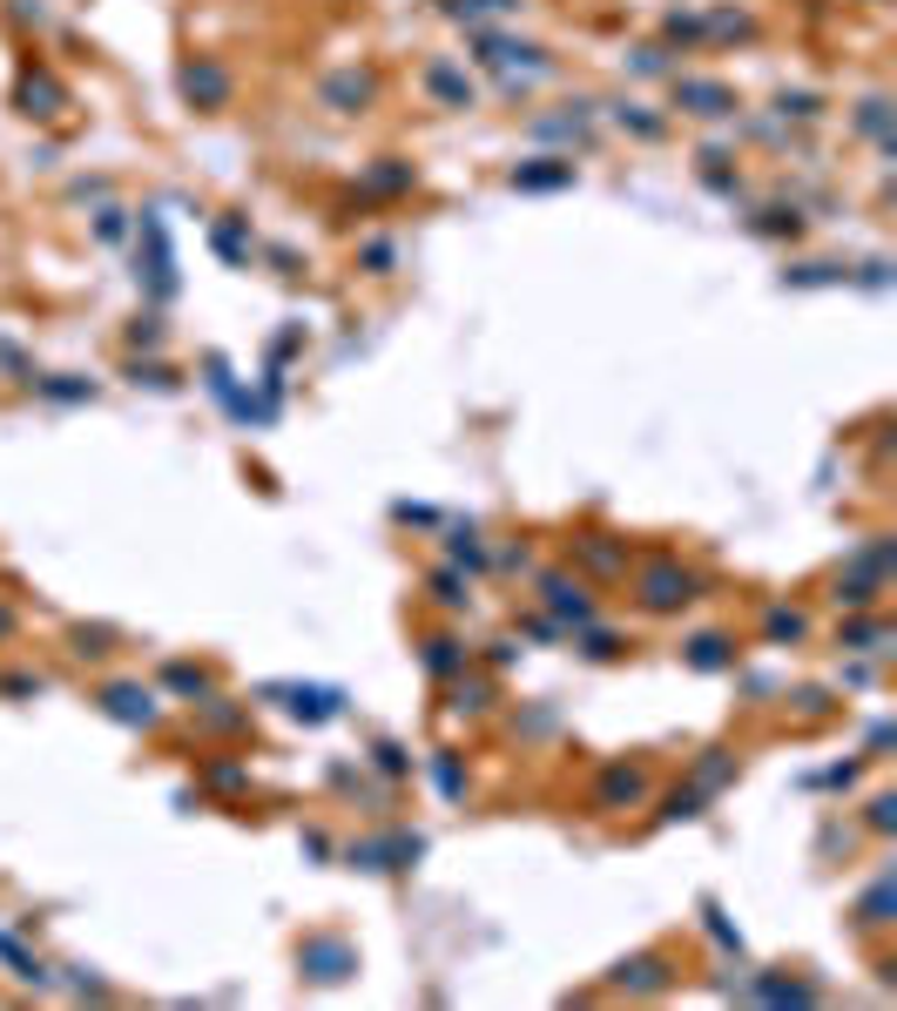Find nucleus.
I'll list each match as a JSON object with an SVG mask.
<instances>
[{
	"label": "nucleus",
	"instance_id": "obj_58",
	"mask_svg": "<svg viewBox=\"0 0 897 1011\" xmlns=\"http://www.w3.org/2000/svg\"><path fill=\"white\" fill-rule=\"evenodd\" d=\"M634 74H669V48H634Z\"/></svg>",
	"mask_w": 897,
	"mask_h": 1011
},
{
	"label": "nucleus",
	"instance_id": "obj_11",
	"mask_svg": "<svg viewBox=\"0 0 897 1011\" xmlns=\"http://www.w3.org/2000/svg\"><path fill=\"white\" fill-rule=\"evenodd\" d=\"M419 89H426V102H432V109H446V115L479 109V81L466 74V61H459V54H426V61H419Z\"/></svg>",
	"mask_w": 897,
	"mask_h": 1011
},
{
	"label": "nucleus",
	"instance_id": "obj_17",
	"mask_svg": "<svg viewBox=\"0 0 897 1011\" xmlns=\"http://www.w3.org/2000/svg\"><path fill=\"white\" fill-rule=\"evenodd\" d=\"M736 661H743V641L728 627H702V634L682 641V667H695V674H728Z\"/></svg>",
	"mask_w": 897,
	"mask_h": 1011
},
{
	"label": "nucleus",
	"instance_id": "obj_1",
	"mask_svg": "<svg viewBox=\"0 0 897 1011\" xmlns=\"http://www.w3.org/2000/svg\"><path fill=\"white\" fill-rule=\"evenodd\" d=\"M628 601H634V614H648V621H675V614H689V607H702V601H709V580H702L689 560L655 553V560H641V566H634Z\"/></svg>",
	"mask_w": 897,
	"mask_h": 1011
},
{
	"label": "nucleus",
	"instance_id": "obj_63",
	"mask_svg": "<svg viewBox=\"0 0 897 1011\" xmlns=\"http://www.w3.org/2000/svg\"><path fill=\"white\" fill-rule=\"evenodd\" d=\"M14 627H21V621H14V607H8V601H0V641H8Z\"/></svg>",
	"mask_w": 897,
	"mask_h": 1011
},
{
	"label": "nucleus",
	"instance_id": "obj_10",
	"mask_svg": "<svg viewBox=\"0 0 897 1011\" xmlns=\"http://www.w3.org/2000/svg\"><path fill=\"white\" fill-rule=\"evenodd\" d=\"M358 971V944L345 931H310L297 938V978L304 984H345Z\"/></svg>",
	"mask_w": 897,
	"mask_h": 1011
},
{
	"label": "nucleus",
	"instance_id": "obj_47",
	"mask_svg": "<svg viewBox=\"0 0 897 1011\" xmlns=\"http://www.w3.org/2000/svg\"><path fill=\"white\" fill-rule=\"evenodd\" d=\"M109 641H115L109 627H74V634H68V654H74V661H109V654H115Z\"/></svg>",
	"mask_w": 897,
	"mask_h": 1011
},
{
	"label": "nucleus",
	"instance_id": "obj_37",
	"mask_svg": "<svg viewBox=\"0 0 897 1011\" xmlns=\"http://www.w3.org/2000/svg\"><path fill=\"white\" fill-rule=\"evenodd\" d=\"M28 385H34L48 405H89V398H95V385H89V378H68V371H54V378H28Z\"/></svg>",
	"mask_w": 897,
	"mask_h": 1011
},
{
	"label": "nucleus",
	"instance_id": "obj_54",
	"mask_svg": "<svg viewBox=\"0 0 897 1011\" xmlns=\"http://www.w3.org/2000/svg\"><path fill=\"white\" fill-rule=\"evenodd\" d=\"M864 769H870V755H864V763H837V769H824V776H817V789H857V783H864Z\"/></svg>",
	"mask_w": 897,
	"mask_h": 1011
},
{
	"label": "nucleus",
	"instance_id": "obj_9",
	"mask_svg": "<svg viewBox=\"0 0 897 1011\" xmlns=\"http://www.w3.org/2000/svg\"><path fill=\"white\" fill-rule=\"evenodd\" d=\"M675 978H682L675 951L648 944V951H634V958H621V964L608 971V991H614V998H662V991H675Z\"/></svg>",
	"mask_w": 897,
	"mask_h": 1011
},
{
	"label": "nucleus",
	"instance_id": "obj_25",
	"mask_svg": "<svg viewBox=\"0 0 897 1011\" xmlns=\"http://www.w3.org/2000/svg\"><path fill=\"white\" fill-rule=\"evenodd\" d=\"M533 135H540V142H588V135H594V109H588V102H567L560 115H533Z\"/></svg>",
	"mask_w": 897,
	"mask_h": 1011
},
{
	"label": "nucleus",
	"instance_id": "obj_28",
	"mask_svg": "<svg viewBox=\"0 0 897 1011\" xmlns=\"http://www.w3.org/2000/svg\"><path fill=\"white\" fill-rule=\"evenodd\" d=\"M756 14L750 8H709L702 14V41H756Z\"/></svg>",
	"mask_w": 897,
	"mask_h": 1011
},
{
	"label": "nucleus",
	"instance_id": "obj_23",
	"mask_svg": "<svg viewBox=\"0 0 897 1011\" xmlns=\"http://www.w3.org/2000/svg\"><path fill=\"white\" fill-rule=\"evenodd\" d=\"M446 566H459V573H486V566H493V547H486L479 540V527L466 520V527H446Z\"/></svg>",
	"mask_w": 897,
	"mask_h": 1011
},
{
	"label": "nucleus",
	"instance_id": "obj_27",
	"mask_svg": "<svg viewBox=\"0 0 897 1011\" xmlns=\"http://www.w3.org/2000/svg\"><path fill=\"white\" fill-rule=\"evenodd\" d=\"M648 809H655V823H695V816L709 809V796H702L695 783H675V789H655V796H648Z\"/></svg>",
	"mask_w": 897,
	"mask_h": 1011
},
{
	"label": "nucleus",
	"instance_id": "obj_5",
	"mask_svg": "<svg viewBox=\"0 0 897 1011\" xmlns=\"http://www.w3.org/2000/svg\"><path fill=\"white\" fill-rule=\"evenodd\" d=\"M135 277L149 284L155 304H170L176 297V243H170V223H162V210H142L135 216Z\"/></svg>",
	"mask_w": 897,
	"mask_h": 1011
},
{
	"label": "nucleus",
	"instance_id": "obj_22",
	"mask_svg": "<svg viewBox=\"0 0 897 1011\" xmlns=\"http://www.w3.org/2000/svg\"><path fill=\"white\" fill-rule=\"evenodd\" d=\"M162 695H176V702H203V695H216V674L203 667V661H162V682H155Z\"/></svg>",
	"mask_w": 897,
	"mask_h": 1011
},
{
	"label": "nucleus",
	"instance_id": "obj_56",
	"mask_svg": "<svg viewBox=\"0 0 897 1011\" xmlns=\"http://www.w3.org/2000/svg\"><path fill=\"white\" fill-rule=\"evenodd\" d=\"M776 115H783V122H789V115H796V122H817V115H824V102H817V95H783V102H776Z\"/></svg>",
	"mask_w": 897,
	"mask_h": 1011
},
{
	"label": "nucleus",
	"instance_id": "obj_34",
	"mask_svg": "<svg viewBox=\"0 0 897 1011\" xmlns=\"http://www.w3.org/2000/svg\"><path fill=\"white\" fill-rule=\"evenodd\" d=\"M452 715H486V708H493V682H479V674L466 667V674H452Z\"/></svg>",
	"mask_w": 897,
	"mask_h": 1011
},
{
	"label": "nucleus",
	"instance_id": "obj_35",
	"mask_svg": "<svg viewBox=\"0 0 897 1011\" xmlns=\"http://www.w3.org/2000/svg\"><path fill=\"white\" fill-rule=\"evenodd\" d=\"M574 647H581L588 661H621V654H628V634H614V627L588 621V627H574Z\"/></svg>",
	"mask_w": 897,
	"mask_h": 1011
},
{
	"label": "nucleus",
	"instance_id": "obj_18",
	"mask_svg": "<svg viewBox=\"0 0 897 1011\" xmlns=\"http://www.w3.org/2000/svg\"><path fill=\"white\" fill-rule=\"evenodd\" d=\"M419 667L432 674V682H452V674L472 667V647H466L452 627H432V634H419Z\"/></svg>",
	"mask_w": 897,
	"mask_h": 1011
},
{
	"label": "nucleus",
	"instance_id": "obj_29",
	"mask_svg": "<svg viewBox=\"0 0 897 1011\" xmlns=\"http://www.w3.org/2000/svg\"><path fill=\"white\" fill-rule=\"evenodd\" d=\"M432 607H446V614H466L472 607V573H459V566H432Z\"/></svg>",
	"mask_w": 897,
	"mask_h": 1011
},
{
	"label": "nucleus",
	"instance_id": "obj_45",
	"mask_svg": "<svg viewBox=\"0 0 897 1011\" xmlns=\"http://www.w3.org/2000/svg\"><path fill=\"white\" fill-rule=\"evenodd\" d=\"M439 8H446L452 21H466V28H479L486 14H520V0H439Z\"/></svg>",
	"mask_w": 897,
	"mask_h": 1011
},
{
	"label": "nucleus",
	"instance_id": "obj_61",
	"mask_svg": "<svg viewBox=\"0 0 897 1011\" xmlns=\"http://www.w3.org/2000/svg\"><path fill=\"white\" fill-rule=\"evenodd\" d=\"M486 647H493V654H486L493 667H513V654H520V641H486Z\"/></svg>",
	"mask_w": 897,
	"mask_h": 1011
},
{
	"label": "nucleus",
	"instance_id": "obj_50",
	"mask_svg": "<svg viewBox=\"0 0 897 1011\" xmlns=\"http://www.w3.org/2000/svg\"><path fill=\"white\" fill-rule=\"evenodd\" d=\"M864 829H870V836H897V796H890V789H877V796L864 803Z\"/></svg>",
	"mask_w": 897,
	"mask_h": 1011
},
{
	"label": "nucleus",
	"instance_id": "obj_2",
	"mask_svg": "<svg viewBox=\"0 0 897 1011\" xmlns=\"http://www.w3.org/2000/svg\"><path fill=\"white\" fill-rule=\"evenodd\" d=\"M472 61L493 74L507 95H520V89H533V81L553 74V54L540 41H513V34H472Z\"/></svg>",
	"mask_w": 897,
	"mask_h": 1011
},
{
	"label": "nucleus",
	"instance_id": "obj_19",
	"mask_svg": "<svg viewBox=\"0 0 897 1011\" xmlns=\"http://www.w3.org/2000/svg\"><path fill=\"white\" fill-rule=\"evenodd\" d=\"M837 647H844V654H890V621H884V607H870V614H844Z\"/></svg>",
	"mask_w": 897,
	"mask_h": 1011
},
{
	"label": "nucleus",
	"instance_id": "obj_62",
	"mask_svg": "<svg viewBox=\"0 0 897 1011\" xmlns=\"http://www.w3.org/2000/svg\"><path fill=\"white\" fill-rule=\"evenodd\" d=\"M297 842H304V850H310V857H332V836H324V829H304Z\"/></svg>",
	"mask_w": 897,
	"mask_h": 1011
},
{
	"label": "nucleus",
	"instance_id": "obj_44",
	"mask_svg": "<svg viewBox=\"0 0 897 1011\" xmlns=\"http://www.w3.org/2000/svg\"><path fill=\"white\" fill-rule=\"evenodd\" d=\"M371 769H378V776H391V783H405V776H412V755H405V742L378 735V742H371Z\"/></svg>",
	"mask_w": 897,
	"mask_h": 1011
},
{
	"label": "nucleus",
	"instance_id": "obj_40",
	"mask_svg": "<svg viewBox=\"0 0 897 1011\" xmlns=\"http://www.w3.org/2000/svg\"><path fill=\"white\" fill-rule=\"evenodd\" d=\"M358 270L365 277H391L398 270V243L391 236H358Z\"/></svg>",
	"mask_w": 897,
	"mask_h": 1011
},
{
	"label": "nucleus",
	"instance_id": "obj_48",
	"mask_svg": "<svg viewBox=\"0 0 897 1011\" xmlns=\"http://www.w3.org/2000/svg\"><path fill=\"white\" fill-rule=\"evenodd\" d=\"M203 783L223 789V796H236V789H251V763H230V755H223V763H203Z\"/></svg>",
	"mask_w": 897,
	"mask_h": 1011
},
{
	"label": "nucleus",
	"instance_id": "obj_4",
	"mask_svg": "<svg viewBox=\"0 0 897 1011\" xmlns=\"http://www.w3.org/2000/svg\"><path fill=\"white\" fill-rule=\"evenodd\" d=\"M655 769L641 763V755H614V763H601L594 789H588V809L594 816H628V809H648V796H655Z\"/></svg>",
	"mask_w": 897,
	"mask_h": 1011
},
{
	"label": "nucleus",
	"instance_id": "obj_39",
	"mask_svg": "<svg viewBox=\"0 0 897 1011\" xmlns=\"http://www.w3.org/2000/svg\"><path fill=\"white\" fill-rule=\"evenodd\" d=\"M756 998H763V1004H817L824 991L803 984V978H756Z\"/></svg>",
	"mask_w": 897,
	"mask_h": 1011
},
{
	"label": "nucleus",
	"instance_id": "obj_3",
	"mask_svg": "<svg viewBox=\"0 0 897 1011\" xmlns=\"http://www.w3.org/2000/svg\"><path fill=\"white\" fill-rule=\"evenodd\" d=\"M533 594H540L547 621H560L567 634L588 627V621H601V594H594V580H588V573H574V566H540V573H533Z\"/></svg>",
	"mask_w": 897,
	"mask_h": 1011
},
{
	"label": "nucleus",
	"instance_id": "obj_20",
	"mask_svg": "<svg viewBox=\"0 0 897 1011\" xmlns=\"http://www.w3.org/2000/svg\"><path fill=\"white\" fill-rule=\"evenodd\" d=\"M809 634H817L809 607H789V601H769V607H763V641H769V647H803Z\"/></svg>",
	"mask_w": 897,
	"mask_h": 1011
},
{
	"label": "nucleus",
	"instance_id": "obj_42",
	"mask_svg": "<svg viewBox=\"0 0 897 1011\" xmlns=\"http://www.w3.org/2000/svg\"><path fill=\"white\" fill-rule=\"evenodd\" d=\"M750 229H756V236H789V243H796V236H803V210H796V203H769V210H756Z\"/></svg>",
	"mask_w": 897,
	"mask_h": 1011
},
{
	"label": "nucleus",
	"instance_id": "obj_6",
	"mask_svg": "<svg viewBox=\"0 0 897 1011\" xmlns=\"http://www.w3.org/2000/svg\"><path fill=\"white\" fill-rule=\"evenodd\" d=\"M378 95H385V74H378V68H365V61H345V68H332V74L317 81V109H324V115H338V122L371 115V109H378Z\"/></svg>",
	"mask_w": 897,
	"mask_h": 1011
},
{
	"label": "nucleus",
	"instance_id": "obj_16",
	"mask_svg": "<svg viewBox=\"0 0 897 1011\" xmlns=\"http://www.w3.org/2000/svg\"><path fill=\"white\" fill-rule=\"evenodd\" d=\"M277 702H284V715L290 722H332V715H345V688H317V682H277L271 688Z\"/></svg>",
	"mask_w": 897,
	"mask_h": 1011
},
{
	"label": "nucleus",
	"instance_id": "obj_41",
	"mask_svg": "<svg viewBox=\"0 0 897 1011\" xmlns=\"http://www.w3.org/2000/svg\"><path fill=\"white\" fill-rule=\"evenodd\" d=\"M857 135H870L877 149H890V95H864L857 102Z\"/></svg>",
	"mask_w": 897,
	"mask_h": 1011
},
{
	"label": "nucleus",
	"instance_id": "obj_53",
	"mask_svg": "<svg viewBox=\"0 0 897 1011\" xmlns=\"http://www.w3.org/2000/svg\"><path fill=\"white\" fill-rule=\"evenodd\" d=\"M129 229H135V223H129V210H115V203H102V210H95V243H122Z\"/></svg>",
	"mask_w": 897,
	"mask_h": 1011
},
{
	"label": "nucleus",
	"instance_id": "obj_12",
	"mask_svg": "<svg viewBox=\"0 0 897 1011\" xmlns=\"http://www.w3.org/2000/svg\"><path fill=\"white\" fill-rule=\"evenodd\" d=\"M574 573H588L594 586L601 580H628V566H634V547L621 540V533H574Z\"/></svg>",
	"mask_w": 897,
	"mask_h": 1011
},
{
	"label": "nucleus",
	"instance_id": "obj_26",
	"mask_svg": "<svg viewBox=\"0 0 897 1011\" xmlns=\"http://www.w3.org/2000/svg\"><path fill=\"white\" fill-rule=\"evenodd\" d=\"M736 769H743V763H736V748H702V755H695V769H689V783L715 803L728 783H736Z\"/></svg>",
	"mask_w": 897,
	"mask_h": 1011
},
{
	"label": "nucleus",
	"instance_id": "obj_59",
	"mask_svg": "<svg viewBox=\"0 0 897 1011\" xmlns=\"http://www.w3.org/2000/svg\"><path fill=\"white\" fill-rule=\"evenodd\" d=\"M391 513H398L405 527H432V520H439V513H432V506H412V499H398V506H391Z\"/></svg>",
	"mask_w": 897,
	"mask_h": 1011
},
{
	"label": "nucleus",
	"instance_id": "obj_31",
	"mask_svg": "<svg viewBox=\"0 0 897 1011\" xmlns=\"http://www.w3.org/2000/svg\"><path fill=\"white\" fill-rule=\"evenodd\" d=\"M210 243H216L223 264H251V257H257V236H251V223H243V216H223Z\"/></svg>",
	"mask_w": 897,
	"mask_h": 1011
},
{
	"label": "nucleus",
	"instance_id": "obj_14",
	"mask_svg": "<svg viewBox=\"0 0 897 1011\" xmlns=\"http://www.w3.org/2000/svg\"><path fill=\"white\" fill-rule=\"evenodd\" d=\"M574 183H581L574 155H527V162L507 168V190H520V196H560V190H574Z\"/></svg>",
	"mask_w": 897,
	"mask_h": 1011
},
{
	"label": "nucleus",
	"instance_id": "obj_36",
	"mask_svg": "<svg viewBox=\"0 0 897 1011\" xmlns=\"http://www.w3.org/2000/svg\"><path fill=\"white\" fill-rule=\"evenodd\" d=\"M196 722H203L210 735H236L243 722H251V708H236V702H223V695H203V702H196Z\"/></svg>",
	"mask_w": 897,
	"mask_h": 1011
},
{
	"label": "nucleus",
	"instance_id": "obj_60",
	"mask_svg": "<svg viewBox=\"0 0 897 1011\" xmlns=\"http://www.w3.org/2000/svg\"><path fill=\"white\" fill-rule=\"evenodd\" d=\"M857 284H870V290H884V284H890V264H884V257H870V264H864V277H857Z\"/></svg>",
	"mask_w": 897,
	"mask_h": 1011
},
{
	"label": "nucleus",
	"instance_id": "obj_57",
	"mask_svg": "<svg viewBox=\"0 0 897 1011\" xmlns=\"http://www.w3.org/2000/svg\"><path fill=\"white\" fill-rule=\"evenodd\" d=\"M48 682H41V674H0V695H8V702H28V695H41Z\"/></svg>",
	"mask_w": 897,
	"mask_h": 1011
},
{
	"label": "nucleus",
	"instance_id": "obj_7",
	"mask_svg": "<svg viewBox=\"0 0 897 1011\" xmlns=\"http://www.w3.org/2000/svg\"><path fill=\"white\" fill-rule=\"evenodd\" d=\"M95 708H102L115 728H135V735L162 728V688H155V682H135V674L102 682V688H95Z\"/></svg>",
	"mask_w": 897,
	"mask_h": 1011
},
{
	"label": "nucleus",
	"instance_id": "obj_33",
	"mask_svg": "<svg viewBox=\"0 0 897 1011\" xmlns=\"http://www.w3.org/2000/svg\"><path fill=\"white\" fill-rule=\"evenodd\" d=\"M426 857V836L419 829H385V877H405Z\"/></svg>",
	"mask_w": 897,
	"mask_h": 1011
},
{
	"label": "nucleus",
	"instance_id": "obj_43",
	"mask_svg": "<svg viewBox=\"0 0 897 1011\" xmlns=\"http://www.w3.org/2000/svg\"><path fill=\"white\" fill-rule=\"evenodd\" d=\"M338 857H345V870H365V877H385V836H365V842L351 836V842H345V850H338Z\"/></svg>",
	"mask_w": 897,
	"mask_h": 1011
},
{
	"label": "nucleus",
	"instance_id": "obj_46",
	"mask_svg": "<svg viewBox=\"0 0 897 1011\" xmlns=\"http://www.w3.org/2000/svg\"><path fill=\"white\" fill-rule=\"evenodd\" d=\"M783 284H796V290H824V284H850V270H844V264H796V270H783Z\"/></svg>",
	"mask_w": 897,
	"mask_h": 1011
},
{
	"label": "nucleus",
	"instance_id": "obj_52",
	"mask_svg": "<svg viewBox=\"0 0 897 1011\" xmlns=\"http://www.w3.org/2000/svg\"><path fill=\"white\" fill-rule=\"evenodd\" d=\"M662 34H669V48H702V14H669Z\"/></svg>",
	"mask_w": 897,
	"mask_h": 1011
},
{
	"label": "nucleus",
	"instance_id": "obj_55",
	"mask_svg": "<svg viewBox=\"0 0 897 1011\" xmlns=\"http://www.w3.org/2000/svg\"><path fill=\"white\" fill-rule=\"evenodd\" d=\"M129 345H135V351H155V345H162V317H155V310H142V317L129 324Z\"/></svg>",
	"mask_w": 897,
	"mask_h": 1011
},
{
	"label": "nucleus",
	"instance_id": "obj_8",
	"mask_svg": "<svg viewBox=\"0 0 897 1011\" xmlns=\"http://www.w3.org/2000/svg\"><path fill=\"white\" fill-rule=\"evenodd\" d=\"M176 89H183V102H190L196 115H216V109L236 102V68H230L223 54H190V61L176 68Z\"/></svg>",
	"mask_w": 897,
	"mask_h": 1011
},
{
	"label": "nucleus",
	"instance_id": "obj_32",
	"mask_svg": "<svg viewBox=\"0 0 897 1011\" xmlns=\"http://www.w3.org/2000/svg\"><path fill=\"white\" fill-rule=\"evenodd\" d=\"M614 129H628L634 142H662V135H669V115H655L648 102H614Z\"/></svg>",
	"mask_w": 897,
	"mask_h": 1011
},
{
	"label": "nucleus",
	"instance_id": "obj_24",
	"mask_svg": "<svg viewBox=\"0 0 897 1011\" xmlns=\"http://www.w3.org/2000/svg\"><path fill=\"white\" fill-rule=\"evenodd\" d=\"M412 183H419V168L405 162V155H378L365 176H358V190H365V196H405Z\"/></svg>",
	"mask_w": 897,
	"mask_h": 1011
},
{
	"label": "nucleus",
	"instance_id": "obj_51",
	"mask_svg": "<svg viewBox=\"0 0 897 1011\" xmlns=\"http://www.w3.org/2000/svg\"><path fill=\"white\" fill-rule=\"evenodd\" d=\"M702 923H709V938H715V944H722L728 958H743V931H736V923H728V917H722L715 903H702Z\"/></svg>",
	"mask_w": 897,
	"mask_h": 1011
},
{
	"label": "nucleus",
	"instance_id": "obj_49",
	"mask_svg": "<svg viewBox=\"0 0 897 1011\" xmlns=\"http://www.w3.org/2000/svg\"><path fill=\"white\" fill-rule=\"evenodd\" d=\"M129 385H149V391H176L183 378L162 365V358H129Z\"/></svg>",
	"mask_w": 897,
	"mask_h": 1011
},
{
	"label": "nucleus",
	"instance_id": "obj_30",
	"mask_svg": "<svg viewBox=\"0 0 897 1011\" xmlns=\"http://www.w3.org/2000/svg\"><path fill=\"white\" fill-rule=\"evenodd\" d=\"M432 783L446 803H466L472 796V776H466V755L459 748H432Z\"/></svg>",
	"mask_w": 897,
	"mask_h": 1011
},
{
	"label": "nucleus",
	"instance_id": "obj_21",
	"mask_svg": "<svg viewBox=\"0 0 897 1011\" xmlns=\"http://www.w3.org/2000/svg\"><path fill=\"white\" fill-rule=\"evenodd\" d=\"M890 917H897V877H877L864 897H857V910H850V923L864 938H877V931H890Z\"/></svg>",
	"mask_w": 897,
	"mask_h": 1011
},
{
	"label": "nucleus",
	"instance_id": "obj_13",
	"mask_svg": "<svg viewBox=\"0 0 897 1011\" xmlns=\"http://www.w3.org/2000/svg\"><path fill=\"white\" fill-rule=\"evenodd\" d=\"M675 109L695 115V122H728L743 102H736V89L715 81V74H675Z\"/></svg>",
	"mask_w": 897,
	"mask_h": 1011
},
{
	"label": "nucleus",
	"instance_id": "obj_38",
	"mask_svg": "<svg viewBox=\"0 0 897 1011\" xmlns=\"http://www.w3.org/2000/svg\"><path fill=\"white\" fill-rule=\"evenodd\" d=\"M0 958L14 964V978H21V984H48V978H54V971H48V964H41V958H34V951L14 938V931H0Z\"/></svg>",
	"mask_w": 897,
	"mask_h": 1011
},
{
	"label": "nucleus",
	"instance_id": "obj_15",
	"mask_svg": "<svg viewBox=\"0 0 897 1011\" xmlns=\"http://www.w3.org/2000/svg\"><path fill=\"white\" fill-rule=\"evenodd\" d=\"M14 102H21V115H28V122H54V115H68V81H61L48 61H28V68H21Z\"/></svg>",
	"mask_w": 897,
	"mask_h": 1011
}]
</instances>
